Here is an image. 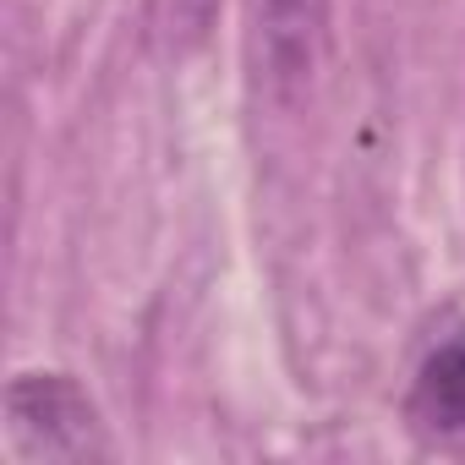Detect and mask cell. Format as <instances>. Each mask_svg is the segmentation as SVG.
Segmentation results:
<instances>
[{"instance_id": "cell-2", "label": "cell", "mask_w": 465, "mask_h": 465, "mask_svg": "<svg viewBox=\"0 0 465 465\" xmlns=\"http://www.w3.org/2000/svg\"><path fill=\"white\" fill-rule=\"evenodd\" d=\"M258 72L274 88V99H296L329 39V0H258Z\"/></svg>"}, {"instance_id": "cell-4", "label": "cell", "mask_w": 465, "mask_h": 465, "mask_svg": "<svg viewBox=\"0 0 465 465\" xmlns=\"http://www.w3.org/2000/svg\"><path fill=\"white\" fill-rule=\"evenodd\" d=\"M219 17V0H148V28L164 55H192Z\"/></svg>"}, {"instance_id": "cell-3", "label": "cell", "mask_w": 465, "mask_h": 465, "mask_svg": "<svg viewBox=\"0 0 465 465\" xmlns=\"http://www.w3.org/2000/svg\"><path fill=\"white\" fill-rule=\"evenodd\" d=\"M411 416L427 432H465V329L449 334L416 372Z\"/></svg>"}, {"instance_id": "cell-1", "label": "cell", "mask_w": 465, "mask_h": 465, "mask_svg": "<svg viewBox=\"0 0 465 465\" xmlns=\"http://www.w3.org/2000/svg\"><path fill=\"white\" fill-rule=\"evenodd\" d=\"M6 432L23 460H99L110 454L99 405L66 372H23L6 389Z\"/></svg>"}]
</instances>
